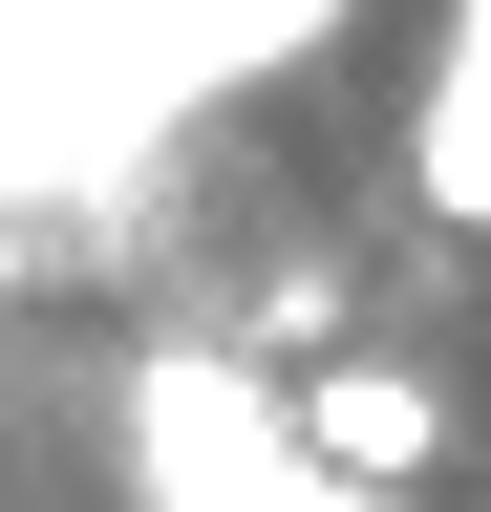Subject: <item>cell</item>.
Here are the masks:
<instances>
[{
  "label": "cell",
  "mask_w": 491,
  "mask_h": 512,
  "mask_svg": "<svg viewBox=\"0 0 491 512\" xmlns=\"http://www.w3.org/2000/svg\"><path fill=\"white\" fill-rule=\"evenodd\" d=\"M129 491H150V512H385V491L299 470L278 384L235 363V342H150V363H129Z\"/></svg>",
  "instance_id": "1"
},
{
  "label": "cell",
  "mask_w": 491,
  "mask_h": 512,
  "mask_svg": "<svg viewBox=\"0 0 491 512\" xmlns=\"http://www.w3.org/2000/svg\"><path fill=\"white\" fill-rule=\"evenodd\" d=\"M278 427H299V470H342V491H427L449 470V384L427 363H321Z\"/></svg>",
  "instance_id": "2"
},
{
  "label": "cell",
  "mask_w": 491,
  "mask_h": 512,
  "mask_svg": "<svg viewBox=\"0 0 491 512\" xmlns=\"http://www.w3.org/2000/svg\"><path fill=\"white\" fill-rule=\"evenodd\" d=\"M406 171H427V214H491V0H449V64H427Z\"/></svg>",
  "instance_id": "3"
}]
</instances>
